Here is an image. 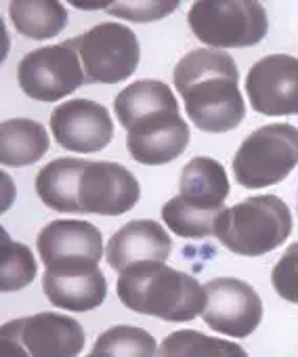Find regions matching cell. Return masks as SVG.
Here are the masks:
<instances>
[{"mask_svg": "<svg viewBox=\"0 0 298 357\" xmlns=\"http://www.w3.org/2000/svg\"><path fill=\"white\" fill-rule=\"evenodd\" d=\"M298 166V128L267 124L244 139L235 158V181L248 190L277 185Z\"/></svg>", "mask_w": 298, "mask_h": 357, "instance_id": "obj_5", "label": "cell"}, {"mask_svg": "<svg viewBox=\"0 0 298 357\" xmlns=\"http://www.w3.org/2000/svg\"><path fill=\"white\" fill-rule=\"evenodd\" d=\"M42 290L59 309L91 311L105 301L107 282L99 265H61L47 267Z\"/></svg>", "mask_w": 298, "mask_h": 357, "instance_id": "obj_14", "label": "cell"}, {"mask_svg": "<svg viewBox=\"0 0 298 357\" xmlns=\"http://www.w3.org/2000/svg\"><path fill=\"white\" fill-rule=\"evenodd\" d=\"M271 282L275 292L283 301L298 305V242L288 246V250L275 263L271 271Z\"/></svg>", "mask_w": 298, "mask_h": 357, "instance_id": "obj_25", "label": "cell"}, {"mask_svg": "<svg viewBox=\"0 0 298 357\" xmlns=\"http://www.w3.org/2000/svg\"><path fill=\"white\" fill-rule=\"evenodd\" d=\"M296 213H298V190H296Z\"/></svg>", "mask_w": 298, "mask_h": 357, "instance_id": "obj_26", "label": "cell"}, {"mask_svg": "<svg viewBox=\"0 0 298 357\" xmlns=\"http://www.w3.org/2000/svg\"><path fill=\"white\" fill-rule=\"evenodd\" d=\"M187 24L210 49H244L258 45L269 30L267 11L256 0H200Z\"/></svg>", "mask_w": 298, "mask_h": 357, "instance_id": "obj_4", "label": "cell"}, {"mask_svg": "<svg viewBox=\"0 0 298 357\" xmlns=\"http://www.w3.org/2000/svg\"><path fill=\"white\" fill-rule=\"evenodd\" d=\"M173 240L166 229L149 219L130 221L120 227L105 250V259L109 267L118 273L136 263H164L171 257Z\"/></svg>", "mask_w": 298, "mask_h": 357, "instance_id": "obj_15", "label": "cell"}, {"mask_svg": "<svg viewBox=\"0 0 298 357\" xmlns=\"http://www.w3.org/2000/svg\"><path fill=\"white\" fill-rule=\"evenodd\" d=\"M78 53L86 84H116L130 78L139 66L141 47L134 32L120 24H101L65 43Z\"/></svg>", "mask_w": 298, "mask_h": 357, "instance_id": "obj_6", "label": "cell"}, {"mask_svg": "<svg viewBox=\"0 0 298 357\" xmlns=\"http://www.w3.org/2000/svg\"><path fill=\"white\" fill-rule=\"evenodd\" d=\"M118 298L134 313L164 321H191L206 307L204 286L164 263H136L120 273Z\"/></svg>", "mask_w": 298, "mask_h": 357, "instance_id": "obj_2", "label": "cell"}, {"mask_svg": "<svg viewBox=\"0 0 298 357\" xmlns=\"http://www.w3.org/2000/svg\"><path fill=\"white\" fill-rule=\"evenodd\" d=\"M36 246L47 267L99 265L103 236L86 221H53L38 234Z\"/></svg>", "mask_w": 298, "mask_h": 357, "instance_id": "obj_13", "label": "cell"}, {"mask_svg": "<svg viewBox=\"0 0 298 357\" xmlns=\"http://www.w3.org/2000/svg\"><path fill=\"white\" fill-rule=\"evenodd\" d=\"M3 271H0V288L3 292H15L32 284L36 278V261L28 246L9 240L3 231Z\"/></svg>", "mask_w": 298, "mask_h": 357, "instance_id": "obj_24", "label": "cell"}, {"mask_svg": "<svg viewBox=\"0 0 298 357\" xmlns=\"http://www.w3.org/2000/svg\"><path fill=\"white\" fill-rule=\"evenodd\" d=\"M84 340L82 326L61 313H36L7 321L0 330L5 357H74L82 351Z\"/></svg>", "mask_w": 298, "mask_h": 357, "instance_id": "obj_7", "label": "cell"}, {"mask_svg": "<svg viewBox=\"0 0 298 357\" xmlns=\"http://www.w3.org/2000/svg\"><path fill=\"white\" fill-rule=\"evenodd\" d=\"M22 91L36 101H59L86 84L80 57L65 43L28 53L17 68Z\"/></svg>", "mask_w": 298, "mask_h": 357, "instance_id": "obj_8", "label": "cell"}, {"mask_svg": "<svg viewBox=\"0 0 298 357\" xmlns=\"http://www.w3.org/2000/svg\"><path fill=\"white\" fill-rule=\"evenodd\" d=\"M141 196L134 174L116 162L86 160L78 183V208L88 215L118 217L128 213Z\"/></svg>", "mask_w": 298, "mask_h": 357, "instance_id": "obj_10", "label": "cell"}, {"mask_svg": "<svg viewBox=\"0 0 298 357\" xmlns=\"http://www.w3.org/2000/svg\"><path fill=\"white\" fill-rule=\"evenodd\" d=\"M51 130L59 145L76 153H95L113 139L109 112L88 99H72L57 105L51 114Z\"/></svg>", "mask_w": 298, "mask_h": 357, "instance_id": "obj_12", "label": "cell"}, {"mask_svg": "<svg viewBox=\"0 0 298 357\" xmlns=\"http://www.w3.org/2000/svg\"><path fill=\"white\" fill-rule=\"evenodd\" d=\"M290 234L292 213L277 196H252L231 208H223L214 223V236L240 257L273 252Z\"/></svg>", "mask_w": 298, "mask_h": 357, "instance_id": "obj_3", "label": "cell"}, {"mask_svg": "<svg viewBox=\"0 0 298 357\" xmlns=\"http://www.w3.org/2000/svg\"><path fill=\"white\" fill-rule=\"evenodd\" d=\"M191 122L204 132H227L242 124L246 103L237 89L240 72L231 55L217 49L187 53L173 72Z\"/></svg>", "mask_w": 298, "mask_h": 357, "instance_id": "obj_1", "label": "cell"}, {"mask_svg": "<svg viewBox=\"0 0 298 357\" xmlns=\"http://www.w3.org/2000/svg\"><path fill=\"white\" fill-rule=\"evenodd\" d=\"M156 353V338L134 326L109 328L97 338L91 351L93 357H152Z\"/></svg>", "mask_w": 298, "mask_h": 357, "instance_id": "obj_21", "label": "cell"}, {"mask_svg": "<svg viewBox=\"0 0 298 357\" xmlns=\"http://www.w3.org/2000/svg\"><path fill=\"white\" fill-rule=\"evenodd\" d=\"M179 109V103L173 95V91L160 82V80H139L126 86L113 103V112L118 116V122L124 128H130L136 120L158 114V112H171Z\"/></svg>", "mask_w": 298, "mask_h": 357, "instance_id": "obj_19", "label": "cell"}, {"mask_svg": "<svg viewBox=\"0 0 298 357\" xmlns=\"http://www.w3.org/2000/svg\"><path fill=\"white\" fill-rule=\"evenodd\" d=\"M162 357H196V355H214V357H246V351L229 340L210 338L196 330H181L164 338L158 349Z\"/></svg>", "mask_w": 298, "mask_h": 357, "instance_id": "obj_22", "label": "cell"}, {"mask_svg": "<svg viewBox=\"0 0 298 357\" xmlns=\"http://www.w3.org/2000/svg\"><path fill=\"white\" fill-rule=\"evenodd\" d=\"M47 128L30 118L5 120L0 128V160L5 166H30L49 151Z\"/></svg>", "mask_w": 298, "mask_h": 357, "instance_id": "obj_18", "label": "cell"}, {"mask_svg": "<svg viewBox=\"0 0 298 357\" xmlns=\"http://www.w3.org/2000/svg\"><path fill=\"white\" fill-rule=\"evenodd\" d=\"M179 190V196L200 211H223L229 196V178L217 160L194 158L181 172Z\"/></svg>", "mask_w": 298, "mask_h": 357, "instance_id": "obj_16", "label": "cell"}, {"mask_svg": "<svg viewBox=\"0 0 298 357\" xmlns=\"http://www.w3.org/2000/svg\"><path fill=\"white\" fill-rule=\"evenodd\" d=\"M221 213L223 211H200L187 204L181 196L173 198L162 208V217L168 229L189 240H202V238L214 236V223Z\"/></svg>", "mask_w": 298, "mask_h": 357, "instance_id": "obj_23", "label": "cell"}, {"mask_svg": "<svg viewBox=\"0 0 298 357\" xmlns=\"http://www.w3.org/2000/svg\"><path fill=\"white\" fill-rule=\"evenodd\" d=\"M9 13L17 32L34 40L53 38L68 26V11L57 0H15Z\"/></svg>", "mask_w": 298, "mask_h": 357, "instance_id": "obj_20", "label": "cell"}, {"mask_svg": "<svg viewBox=\"0 0 298 357\" xmlns=\"http://www.w3.org/2000/svg\"><path fill=\"white\" fill-rule=\"evenodd\" d=\"M204 321L214 330L235 338L250 336L262 319V303L252 286L235 278H217L204 286Z\"/></svg>", "mask_w": 298, "mask_h": 357, "instance_id": "obj_9", "label": "cell"}, {"mask_svg": "<svg viewBox=\"0 0 298 357\" xmlns=\"http://www.w3.org/2000/svg\"><path fill=\"white\" fill-rule=\"evenodd\" d=\"M86 160L57 158L36 174L38 198L57 213H80L78 183Z\"/></svg>", "mask_w": 298, "mask_h": 357, "instance_id": "obj_17", "label": "cell"}, {"mask_svg": "<svg viewBox=\"0 0 298 357\" xmlns=\"http://www.w3.org/2000/svg\"><path fill=\"white\" fill-rule=\"evenodd\" d=\"M246 93L258 114H298V59L290 55L262 57L248 72Z\"/></svg>", "mask_w": 298, "mask_h": 357, "instance_id": "obj_11", "label": "cell"}]
</instances>
